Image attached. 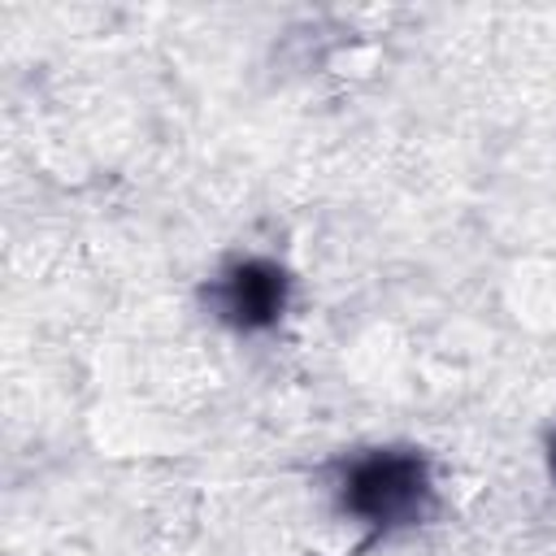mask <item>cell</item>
<instances>
[{"instance_id":"6da1fadb","label":"cell","mask_w":556,"mask_h":556,"mask_svg":"<svg viewBox=\"0 0 556 556\" xmlns=\"http://www.w3.org/2000/svg\"><path fill=\"white\" fill-rule=\"evenodd\" d=\"M343 504L374 521V526H404V521H417L430 504V478H426V465L417 456H404V452H378L369 460H361L352 473H348V491H343Z\"/></svg>"},{"instance_id":"3957f363","label":"cell","mask_w":556,"mask_h":556,"mask_svg":"<svg viewBox=\"0 0 556 556\" xmlns=\"http://www.w3.org/2000/svg\"><path fill=\"white\" fill-rule=\"evenodd\" d=\"M552 473H556V443H552Z\"/></svg>"},{"instance_id":"7a4b0ae2","label":"cell","mask_w":556,"mask_h":556,"mask_svg":"<svg viewBox=\"0 0 556 556\" xmlns=\"http://www.w3.org/2000/svg\"><path fill=\"white\" fill-rule=\"evenodd\" d=\"M282 300H287V278L269 261H243L217 287L222 317L235 321V326H243V330L269 326L282 313Z\"/></svg>"}]
</instances>
